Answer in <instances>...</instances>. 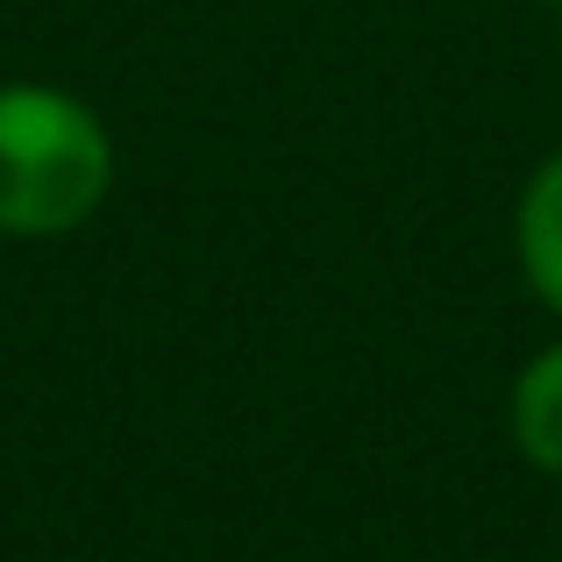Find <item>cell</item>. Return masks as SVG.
<instances>
[{"instance_id": "cell-1", "label": "cell", "mask_w": 562, "mask_h": 562, "mask_svg": "<svg viewBox=\"0 0 562 562\" xmlns=\"http://www.w3.org/2000/svg\"><path fill=\"white\" fill-rule=\"evenodd\" d=\"M122 150L93 100L50 79H0V235L57 243L108 206Z\"/></svg>"}, {"instance_id": "cell-2", "label": "cell", "mask_w": 562, "mask_h": 562, "mask_svg": "<svg viewBox=\"0 0 562 562\" xmlns=\"http://www.w3.org/2000/svg\"><path fill=\"white\" fill-rule=\"evenodd\" d=\"M513 257H520L527 292L562 321V150L541 157L513 200Z\"/></svg>"}, {"instance_id": "cell-3", "label": "cell", "mask_w": 562, "mask_h": 562, "mask_svg": "<svg viewBox=\"0 0 562 562\" xmlns=\"http://www.w3.org/2000/svg\"><path fill=\"white\" fill-rule=\"evenodd\" d=\"M506 435L527 470L562 477V335L520 363V378L506 392Z\"/></svg>"}, {"instance_id": "cell-4", "label": "cell", "mask_w": 562, "mask_h": 562, "mask_svg": "<svg viewBox=\"0 0 562 562\" xmlns=\"http://www.w3.org/2000/svg\"><path fill=\"white\" fill-rule=\"evenodd\" d=\"M541 8H562V0H541Z\"/></svg>"}]
</instances>
